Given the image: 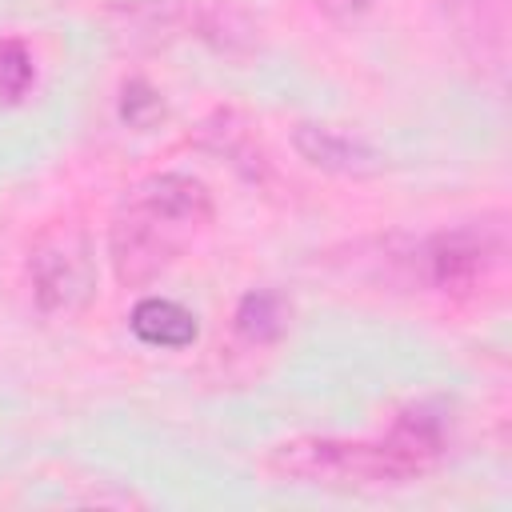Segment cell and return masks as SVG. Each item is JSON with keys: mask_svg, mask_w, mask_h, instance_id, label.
<instances>
[{"mask_svg": "<svg viewBox=\"0 0 512 512\" xmlns=\"http://www.w3.org/2000/svg\"><path fill=\"white\" fill-rule=\"evenodd\" d=\"M448 452V412L436 400L408 404L376 440L296 436L272 448L268 468L280 480L316 488H376L424 476Z\"/></svg>", "mask_w": 512, "mask_h": 512, "instance_id": "6da1fadb", "label": "cell"}, {"mask_svg": "<svg viewBox=\"0 0 512 512\" xmlns=\"http://www.w3.org/2000/svg\"><path fill=\"white\" fill-rule=\"evenodd\" d=\"M212 220V196L196 176L160 172L136 184L112 216L108 256L120 284L156 280Z\"/></svg>", "mask_w": 512, "mask_h": 512, "instance_id": "7a4b0ae2", "label": "cell"}, {"mask_svg": "<svg viewBox=\"0 0 512 512\" xmlns=\"http://www.w3.org/2000/svg\"><path fill=\"white\" fill-rule=\"evenodd\" d=\"M124 24L140 28L132 36H188L200 40L216 52L244 56L260 40V24L252 12H244L236 0H148V4H128Z\"/></svg>", "mask_w": 512, "mask_h": 512, "instance_id": "3957f363", "label": "cell"}, {"mask_svg": "<svg viewBox=\"0 0 512 512\" xmlns=\"http://www.w3.org/2000/svg\"><path fill=\"white\" fill-rule=\"evenodd\" d=\"M504 256V236L492 224H460L424 236L408 256V272L416 284L444 292V296H464L476 292L500 264Z\"/></svg>", "mask_w": 512, "mask_h": 512, "instance_id": "277c9868", "label": "cell"}, {"mask_svg": "<svg viewBox=\"0 0 512 512\" xmlns=\"http://www.w3.org/2000/svg\"><path fill=\"white\" fill-rule=\"evenodd\" d=\"M32 292L44 312H72L92 292V264L76 236H52L32 252Z\"/></svg>", "mask_w": 512, "mask_h": 512, "instance_id": "5b68a950", "label": "cell"}, {"mask_svg": "<svg viewBox=\"0 0 512 512\" xmlns=\"http://www.w3.org/2000/svg\"><path fill=\"white\" fill-rule=\"evenodd\" d=\"M448 12L464 52L500 76L508 56V0H448Z\"/></svg>", "mask_w": 512, "mask_h": 512, "instance_id": "8992f818", "label": "cell"}, {"mask_svg": "<svg viewBox=\"0 0 512 512\" xmlns=\"http://www.w3.org/2000/svg\"><path fill=\"white\" fill-rule=\"evenodd\" d=\"M132 332L140 344L148 348H188L196 336H200V324H196V312L184 308L180 300H168V296H144L136 300L132 316H128Z\"/></svg>", "mask_w": 512, "mask_h": 512, "instance_id": "52a82bcc", "label": "cell"}, {"mask_svg": "<svg viewBox=\"0 0 512 512\" xmlns=\"http://www.w3.org/2000/svg\"><path fill=\"white\" fill-rule=\"evenodd\" d=\"M296 152L324 172H356L360 176L376 164V152L364 140L332 128V124H300L296 128Z\"/></svg>", "mask_w": 512, "mask_h": 512, "instance_id": "ba28073f", "label": "cell"}, {"mask_svg": "<svg viewBox=\"0 0 512 512\" xmlns=\"http://www.w3.org/2000/svg\"><path fill=\"white\" fill-rule=\"evenodd\" d=\"M288 328V300L280 292L256 288L236 304V332L248 344H268Z\"/></svg>", "mask_w": 512, "mask_h": 512, "instance_id": "9c48e42d", "label": "cell"}, {"mask_svg": "<svg viewBox=\"0 0 512 512\" xmlns=\"http://www.w3.org/2000/svg\"><path fill=\"white\" fill-rule=\"evenodd\" d=\"M36 68H32V56L20 40H0V100L12 104L28 92Z\"/></svg>", "mask_w": 512, "mask_h": 512, "instance_id": "30bf717a", "label": "cell"}, {"mask_svg": "<svg viewBox=\"0 0 512 512\" xmlns=\"http://www.w3.org/2000/svg\"><path fill=\"white\" fill-rule=\"evenodd\" d=\"M120 112H124L128 124H148V116L160 112V100H156L152 88H144V84H128V88H124V104H120Z\"/></svg>", "mask_w": 512, "mask_h": 512, "instance_id": "8fae6325", "label": "cell"}, {"mask_svg": "<svg viewBox=\"0 0 512 512\" xmlns=\"http://www.w3.org/2000/svg\"><path fill=\"white\" fill-rule=\"evenodd\" d=\"M328 16H336V20H356V16H364V12H372L380 0H316Z\"/></svg>", "mask_w": 512, "mask_h": 512, "instance_id": "7c38bea8", "label": "cell"}]
</instances>
